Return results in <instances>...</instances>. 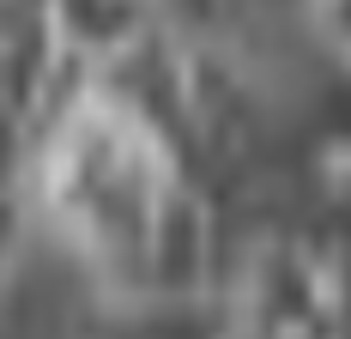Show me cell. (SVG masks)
Instances as JSON below:
<instances>
[{"label": "cell", "instance_id": "obj_1", "mask_svg": "<svg viewBox=\"0 0 351 339\" xmlns=\"http://www.w3.org/2000/svg\"><path fill=\"white\" fill-rule=\"evenodd\" d=\"M182 182H188L182 152L91 73L36 128L25 164V206L104 279V291H134L152 231Z\"/></svg>", "mask_w": 351, "mask_h": 339}, {"label": "cell", "instance_id": "obj_2", "mask_svg": "<svg viewBox=\"0 0 351 339\" xmlns=\"http://www.w3.org/2000/svg\"><path fill=\"white\" fill-rule=\"evenodd\" d=\"M309 237L351 267V139H333L315 158V176H309Z\"/></svg>", "mask_w": 351, "mask_h": 339}, {"label": "cell", "instance_id": "obj_3", "mask_svg": "<svg viewBox=\"0 0 351 339\" xmlns=\"http://www.w3.org/2000/svg\"><path fill=\"white\" fill-rule=\"evenodd\" d=\"M309 12H315V31L351 61V0H309Z\"/></svg>", "mask_w": 351, "mask_h": 339}]
</instances>
